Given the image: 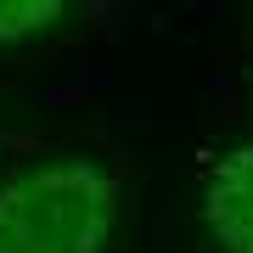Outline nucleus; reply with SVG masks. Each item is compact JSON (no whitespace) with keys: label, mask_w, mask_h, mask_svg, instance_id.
<instances>
[{"label":"nucleus","mask_w":253,"mask_h":253,"mask_svg":"<svg viewBox=\"0 0 253 253\" xmlns=\"http://www.w3.org/2000/svg\"><path fill=\"white\" fill-rule=\"evenodd\" d=\"M68 17L62 0H0V45H17L28 34H45Z\"/></svg>","instance_id":"7ed1b4c3"},{"label":"nucleus","mask_w":253,"mask_h":253,"mask_svg":"<svg viewBox=\"0 0 253 253\" xmlns=\"http://www.w3.org/2000/svg\"><path fill=\"white\" fill-rule=\"evenodd\" d=\"M124 191L96 158H56L0 186V253H101Z\"/></svg>","instance_id":"f257e3e1"},{"label":"nucleus","mask_w":253,"mask_h":253,"mask_svg":"<svg viewBox=\"0 0 253 253\" xmlns=\"http://www.w3.org/2000/svg\"><path fill=\"white\" fill-rule=\"evenodd\" d=\"M203 219L225 253H253V146L214 158L203 186Z\"/></svg>","instance_id":"f03ea898"}]
</instances>
